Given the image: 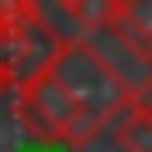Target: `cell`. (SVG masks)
<instances>
[{
    "instance_id": "6da1fadb",
    "label": "cell",
    "mask_w": 152,
    "mask_h": 152,
    "mask_svg": "<svg viewBox=\"0 0 152 152\" xmlns=\"http://www.w3.org/2000/svg\"><path fill=\"white\" fill-rule=\"evenodd\" d=\"M52 76L66 86V95L81 104V114H86V124L100 133L114 114H119V104L133 95V86L104 62V52L95 48V43H86V38H62L57 43V52H52Z\"/></svg>"
},
{
    "instance_id": "7a4b0ae2",
    "label": "cell",
    "mask_w": 152,
    "mask_h": 152,
    "mask_svg": "<svg viewBox=\"0 0 152 152\" xmlns=\"http://www.w3.org/2000/svg\"><path fill=\"white\" fill-rule=\"evenodd\" d=\"M14 109H19V124H24L38 142H52V147H86V142L95 138V128L86 124V114H81V104L66 95V86L52 76V66H43V71H33V76L19 81Z\"/></svg>"
},
{
    "instance_id": "3957f363",
    "label": "cell",
    "mask_w": 152,
    "mask_h": 152,
    "mask_svg": "<svg viewBox=\"0 0 152 152\" xmlns=\"http://www.w3.org/2000/svg\"><path fill=\"white\" fill-rule=\"evenodd\" d=\"M114 43H124V52L133 57H152V0H128L119 5V14L104 28Z\"/></svg>"
},
{
    "instance_id": "277c9868",
    "label": "cell",
    "mask_w": 152,
    "mask_h": 152,
    "mask_svg": "<svg viewBox=\"0 0 152 152\" xmlns=\"http://www.w3.org/2000/svg\"><path fill=\"white\" fill-rule=\"evenodd\" d=\"M114 147L119 152H152V109H142L133 95L119 104V114L109 119Z\"/></svg>"
},
{
    "instance_id": "5b68a950",
    "label": "cell",
    "mask_w": 152,
    "mask_h": 152,
    "mask_svg": "<svg viewBox=\"0 0 152 152\" xmlns=\"http://www.w3.org/2000/svg\"><path fill=\"white\" fill-rule=\"evenodd\" d=\"M62 10H66L86 33H104L109 19L119 14V0H62Z\"/></svg>"
},
{
    "instance_id": "8992f818",
    "label": "cell",
    "mask_w": 152,
    "mask_h": 152,
    "mask_svg": "<svg viewBox=\"0 0 152 152\" xmlns=\"http://www.w3.org/2000/svg\"><path fill=\"white\" fill-rule=\"evenodd\" d=\"M133 100H138L142 109H152V66H147V71H142V81L133 86Z\"/></svg>"
},
{
    "instance_id": "52a82bcc",
    "label": "cell",
    "mask_w": 152,
    "mask_h": 152,
    "mask_svg": "<svg viewBox=\"0 0 152 152\" xmlns=\"http://www.w3.org/2000/svg\"><path fill=\"white\" fill-rule=\"evenodd\" d=\"M10 86H14V76H10V66H5V57H0V95H5Z\"/></svg>"
}]
</instances>
